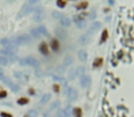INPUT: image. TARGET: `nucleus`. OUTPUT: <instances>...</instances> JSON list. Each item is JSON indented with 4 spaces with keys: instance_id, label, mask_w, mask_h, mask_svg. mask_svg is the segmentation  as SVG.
<instances>
[{
    "instance_id": "25",
    "label": "nucleus",
    "mask_w": 134,
    "mask_h": 117,
    "mask_svg": "<svg viewBox=\"0 0 134 117\" xmlns=\"http://www.w3.org/2000/svg\"><path fill=\"white\" fill-rule=\"evenodd\" d=\"M73 113L75 117H82V110L80 108H75L73 110Z\"/></svg>"
},
{
    "instance_id": "27",
    "label": "nucleus",
    "mask_w": 134,
    "mask_h": 117,
    "mask_svg": "<svg viewBox=\"0 0 134 117\" xmlns=\"http://www.w3.org/2000/svg\"><path fill=\"white\" fill-rule=\"evenodd\" d=\"M44 75L45 74L43 71H41L40 69H36V71H35V76L37 78H42Z\"/></svg>"
},
{
    "instance_id": "5",
    "label": "nucleus",
    "mask_w": 134,
    "mask_h": 117,
    "mask_svg": "<svg viewBox=\"0 0 134 117\" xmlns=\"http://www.w3.org/2000/svg\"><path fill=\"white\" fill-rule=\"evenodd\" d=\"M26 65H30L33 68L38 69V67H39V62H38V61L36 60L32 56H29L27 57V58H26Z\"/></svg>"
},
{
    "instance_id": "35",
    "label": "nucleus",
    "mask_w": 134,
    "mask_h": 117,
    "mask_svg": "<svg viewBox=\"0 0 134 117\" xmlns=\"http://www.w3.org/2000/svg\"><path fill=\"white\" fill-rule=\"evenodd\" d=\"M66 4H67V2L64 1V0H59V1H57V6L61 8H63L66 6Z\"/></svg>"
},
{
    "instance_id": "21",
    "label": "nucleus",
    "mask_w": 134,
    "mask_h": 117,
    "mask_svg": "<svg viewBox=\"0 0 134 117\" xmlns=\"http://www.w3.org/2000/svg\"><path fill=\"white\" fill-rule=\"evenodd\" d=\"M2 81H3V82L7 85V86L10 87L13 84V81H12V80L8 77V76H5V77H3V79H2Z\"/></svg>"
},
{
    "instance_id": "1",
    "label": "nucleus",
    "mask_w": 134,
    "mask_h": 117,
    "mask_svg": "<svg viewBox=\"0 0 134 117\" xmlns=\"http://www.w3.org/2000/svg\"><path fill=\"white\" fill-rule=\"evenodd\" d=\"M31 42H32V38L27 34H22L12 39V43L14 47H18L20 45H28Z\"/></svg>"
},
{
    "instance_id": "11",
    "label": "nucleus",
    "mask_w": 134,
    "mask_h": 117,
    "mask_svg": "<svg viewBox=\"0 0 134 117\" xmlns=\"http://www.w3.org/2000/svg\"><path fill=\"white\" fill-rule=\"evenodd\" d=\"M59 23L62 27H69L71 24V21L67 17H62L59 20Z\"/></svg>"
},
{
    "instance_id": "12",
    "label": "nucleus",
    "mask_w": 134,
    "mask_h": 117,
    "mask_svg": "<svg viewBox=\"0 0 134 117\" xmlns=\"http://www.w3.org/2000/svg\"><path fill=\"white\" fill-rule=\"evenodd\" d=\"M78 57L80 61H86L88 59V54L84 49H80L78 53Z\"/></svg>"
},
{
    "instance_id": "47",
    "label": "nucleus",
    "mask_w": 134,
    "mask_h": 117,
    "mask_svg": "<svg viewBox=\"0 0 134 117\" xmlns=\"http://www.w3.org/2000/svg\"><path fill=\"white\" fill-rule=\"evenodd\" d=\"M3 77H4V76H3V73H1V72H0V80L3 79Z\"/></svg>"
},
{
    "instance_id": "42",
    "label": "nucleus",
    "mask_w": 134,
    "mask_h": 117,
    "mask_svg": "<svg viewBox=\"0 0 134 117\" xmlns=\"http://www.w3.org/2000/svg\"><path fill=\"white\" fill-rule=\"evenodd\" d=\"M65 72V68H64L63 66H59V67H58V72H59V73H63Z\"/></svg>"
},
{
    "instance_id": "7",
    "label": "nucleus",
    "mask_w": 134,
    "mask_h": 117,
    "mask_svg": "<svg viewBox=\"0 0 134 117\" xmlns=\"http://www.w3.org/2000/svg\"><path fill=\"white\" fill-rule=\"evenodd\" d=\"M78 92L76 89H70V91L68 92L67 94V100L69 102H74L78 99Z\"/></svg>"
},
{
    "instance_id": "45",
    "label": "nucleus",
    "mask_w": 134,
    "mask_h": 117,
    "mask_svg": "<svg viewBox=\"0 0 134 117\" xmlns=\"http://www.w3.org/2000/svg\"><path fill=\"white\" fill-rule=\"evenodd\" d=\"M94 18H96V12L92 11L90 13V19H94Z\"/></svg>"
},
{
    "instance_id": "13",
    "label": "nucleus",
    "mask_w": 134,
    "mask_h": 117,
    "mask_svg": "<svg viewBox=\"0 0 134 117\" xmlns=\"http://www.w3.org/2000/svg\"><path fill=\"white\" fill-rule=\"evenodd\" d=\"M73 62V58L72 56L70 55H67V56L64 58V61H63V64H64V67H68L70 66Z\"/></svg>"
},
{
    "instance_id": "16",
    "label": "nucleus",
    "mask_w": 134,
    "mask_h": 117,
    "mask_svg": "<svg viewBox=\"0 0 134 117\" xmlns=\"http://www.w3.org/2000/svg\"><path fill=\"white\" fill-rule=\"evenodd\" d=\"M51 99V94L50 93H46L44 94L40 99V104H46L50 101Z\"/></svg>"
},
{
    "instance_id": "28",
    "label": "nucleus",
    "mask_w": 134,
    "mask_h": 117,
    "mask_svg": "<svg viewBox=\"0 0 134 117\" xmlns=\"http://www.w3.org/2000/svg\"><path fill=\"white\" fill-rule=\"evenodd\" d=\"M52 17L55 19H59V18H61L63 17V15H62V13L59 11H53L52 12Z\"/></svg>"
},
{
    "instance_id": "24",
    "label": "nucleus",
    "mask_w": 134,
    "mask_h": 117,
    "mask_svg": "<svg viewBox=\"0 0 134 117\" xmlns=\"http://www.w3.org/2000/svg\"><path fill=\"white\" fill-rule=\"evenodd\" d=\"M76 69H71L70 71L68 72V79L69 80H74L76 78Z\"/></svg>"
},
{
    "instance_id": "3",
    "label": "nucleus",
    "mask_w": 134,
    "mask_h": 117,
    "mask_svg": "<svg viewBox=\"0 0 134 117\" xmlns=\"http://www.w3.org/2000/svg\"><path fill=\"white\" fill-rule=\"evenodd\" d=\"M34 9H35L34 7H32V6L28 5L27 3H26V4L22 7V8L20 9L18 15H17V18H23V17H25V16L28 15V14H30L32 11H34Z\"/></svg>"
},
{
    "instance_id": "15",
    "label": "nucleus",
    "mask_w": 134,
    "mask_h": 117,
    "mask_svg": "<svg viewBox=\"0 0 134 117\" xmlns=\"http://www.w3.org/2000/svg\"><path fill=\"white\" fill-rule=\"evenodd\" d=\"M39 51L43 55H48L49 54V48H48V46H47V44L45 42L40 44V46H39Z\"/></svg>"
},
{
    "instance_id": "18",
    "label": "nucleus",
    "mask_w": 134,
    "mask_h": 117,
    "mask_svg": "<svg viewBox=\"0 0 134 117\" xmlns=\"http://www.w3.org/2000/svg\"><path fill=\"white\" fill-rule=\"evenodd\" d=\"M37 31L40 33V35H45V36H48V31H47V28H46V27L44 25H39V26L37 27Z\"/></svg>"
},
{
    "instance_id": "6",
    "label": "nucleus",
    "mask_w": 134,
    "mask_h": 117,
    "mask_svg": "<svg viewBox=\"0 0 134 117\" xmlns=\"http://www.w3.org/2000/svg\"><path fill=\"white\" fill-rule=\"evenodd\" d=\"M91 83V78L89 75H84L80 79V85L83 88H88Z\"/></svg>"
},
{
    "instance_id": "9",
    "label": "nucleus",
    "mask_w": 134,
    "mask_h": 117,
    "mask_svg": "<svg viewBox=\"0 0 134 117\" xmlns=\"http://www.w3.org/2000/svg\"><path fill=\"white\" fill-rule=\"evenodd\" d=\"M90 37H89V34H85L81 36L79 39H78V42H79V44L82 46H85V45H88L89 42H90Z\"/></svg>"
},
{
    "instance_id": "43",
    "label": "nucleus",
    "mask_w": 134,
    "mask_h": 117,
    "mask_svg": "<svg viewBox=\"0 0 134 117\" xmlns=\"http://www.w3.org/2000/svg\"><path fill=\"white\" fill-rule=\"evenodd\" d=\"M19 64L21 65V66H25V65H26V59H22V60H20V61H19Z\"/></svg>"
},
{
    "instance_id": "2",
    "label": "nucleus",
    "mask_w": 134,
    "mask_h": 117,
    "mask_svg": "<svg viewBox=\"0 0 134 117\" xmlns=\"http://www.w3.org/2000/svg\"><path fill=\"white\" fill-rule=\"evenodd\" d=\"M35 14L33 16V20L35 22H41L46 18V13L42 8H37L34 9Z\"/></svg>"
},
{
    "instance_id": "8",
    "label": "nucleus",
    "mask_w": 134,
    "mask_h": 117,
    "mask_svg": "<svg viewBox=\"0 0 134 117\" xmlns=\"http://www.w3.org/2000/svg\"><path fill=\"white\" fill-rule=\"evenodd\" d=\"M55 33H56L57 37H58L59 38H60V39H65L67 36V31L65 30V29H63V28H61V27H58V28H56Z\"/></svg>"
},
{
    "instance_id": "39",
    "label": "nucleus",
    "mask_w": 134,
    "mask_h": 117,
    "mask_svg": "<svg viewBox=\"0 0 134 117\" xmlns=\"http://www.w3.org/2000/svg\"><path fill=\"white\" fill-rule=\"evenodd\" d=\"M14 76L16 78H17V79H20L22 77V73L20 72H14Z\"/></svg>"
},
{
    "instance_id": "23",
    "label": "nucleus",
    "mask_w": 134,
    "mask_h": 117,
    "mask_svg": "<svg viewBox=\"0 0 134 117\" xmlns=\"http://www.w3.org/2000/svg\"><path fill=\"white\" fill-rule=\"evenodd\" d=\"M59 105H60V102L57 100V101H54V102L50 104V106H49V109L50 110H55V109H57V108H59Z\"/></svg>"
},
{
    "instance_id": "38",
    "label": "nucleus",
    "mask_w": 134,
    "mask_h": 117,
    "mask_svg": "<svg viewBox=\"0 0 134 117\" xmlns=\"http://www.w3.org/2000/svg\"><path fill=\"white\" fill-rule=\"evenodd\" d=\"M7 91H4V90H0V99L2 98H5V97H7Z\"/></svg>"
},
{
    "instance_id": "19",
    "label": "nucleus",
    "mask_w": 134,
    "mask_h": 117,
    "mask_svg": "<svg viewBox=\"0 0 134 117\" xmlns=\"http://www.w3.org/2000/svg\"><path fill=\"white\" fill-rule=\"evenodd\" d=\"M76 75L80 77V78L85 75V69H84V67H78L76 69Z\"/></svg>"
},
{
    "instance_id": "36",
    "label": "nucleus",
    "mask_w": 134,
    "mask_h": 117,
    "mask_svg": "<svg viewBox=\"0 0 134 117\" xmlns=\"http://www.w3.org/2000/svg\"><path fill=\"white\" fill-rule=\"evenodd\" d=\"M64 111H65V113H66V115H67V117H69V116H70L71 113L73 112V110L71 109L70 106H67V107H66V109L64 110Z\"/></svg>"
},
{
    "instance_id": "40",
    "label": "nucleus",
    "mask_w": 134,
    "mask_h": 117,
    "mask_svg": "<svg viewBox=\"0 0 134 117\" xmlns=\"http://www.w3.org/2000/svg\"><path fill=\"white\" fill-rule=\"evenodd\" d=\"M0 116L1 117H13L11 115V114H9V113H5V112H3V113H0Z\"/></svg>"
},
{
    "instance_id": "32",
    "label": "nucleus",
    "mask_w": 134,
    "mask_h": 117,
    "mask_svg": "<svg viewBox=\"0 0 134 117\" xmlns=\"http://www.w3.org/2000/svg\"><path fill=\"white\" fill-rule=\"evenodd\" d=\"M27 116L28 117H37V113L35 110H29L27 112Z\"/></svg>"
},
{
    "instance_id": "33",
    "label": "nucleus",
    "mask_w": 134,
    "mask_h": 117,
    "mask_svg": "<svg viewBox=\"0 0 134 117\" xmlns=\"http://www.w3.org/2000/svg\"><path fill=\"white\" fill-rule=\"evenodd\" d=\"M57 117H67L66 113L63 109H59L57 113Z\"/></svg>"
},
{
    "instance_id": "37",
    "label": "nucleus",
    "mask_w": 134,
    "mask_h": 117,
    "mask_svg": "<svg viewBox=\"0 0 134 117\" xmlns=\"http://www.w3.org/2000/svg\"><path fill=\"white\" fill-rule=\"evenodd\" d=\"M87 6H88V3L87 2H81L80 4H78L77 6V8H78V9H84Z\"/></svg>"
},
{
    "instance_id": "4",
    "label": "nucleus",
    "mask_w": 134,
    "mask_h": 117,
    "mask_svg": "<svg viewBox=\"0 0 134 117\" xmlns=\"http://www.w3.org/2000/svg\"><path fill=\"white\" fill-rule=\"evenodd\" d=\"M17 50L15 48H10V49H0V54L1 55H4V56H8V57H13L16 55Z\"/></svg>"
},
{
    "instance_id": "34",
    "label": "nucleus",
    "mask_w": 134,
    "mask_h": 117,
    "mask_svg": "<svg viewBox=\"0 0 134 117\" xmlns=\"http://www.w3.org/2000/svg\"><path fill=\"white\" fill-rule=\"evenodd\" d=\"M108 36H109V33H108V30L107 29H105L103 31V33H102V36H101V41H106L107 40V38H108Z\"/></svg>"
},
{
    "instance_id": "46",
    "label": "nucleus",
    "mask_w": 134,
    "mask_h": 117,
    "mask_svg": "<svg viewBox=\"0 0 134 117\" xmlns=\"http://www.w3.org/2000/svg\"><path fill=\"white\" fill-rule=\"evenodd\" d=\"M53 88H54V91H56V92H58V91H59V85H54Z\"/></svg>"
},
{
    "instance_id": "20",
    "label": "nucleus",
    "mask_w": 134,
    "mask_h": 117,
    "mask_svg": "<svg viewBox=\"0 0 134 117\" xmlns=\"http://www.w3.org/2000/svg\"><path fill=\"white\" fill-rule=\"evenodd\" d=\"M100 22H94L92 23V25L90 26V28H89V31L91 32H93V31H97L100 29Z\"/></svg>"
},
{
    "instance_id": "29",
    "label": "nucleus",
    "mask_w": 134,
    "mask_h": 117,
    "mask_svg": "<svg viewBox=\"0 0 134 117\" xmlns=\"http://www.w3.org/2000/svg\"><path fill=\"white\" fill-rule=\"evenodd\" d=\"M28 102V99L27 98H25V97H22V98H20L17 100V103H18L19 105H25Z\"/></svg>"
},
{
    "instance_id": "31",
    "label": "nucleus",
    "mask_w": 134,
    "mask_h": 117,
    "mask_svg": "<svg viewBox=\"0 0 134 117\" xmlns=\"http://www.w3.org/2000/svg\"><path fill=\"white\" fill-rule=\"evenodd\" d=\"M9 88L11 89V91H13V92H18L19 90H20V88H19L18 85H17V84H15V83H13Z\"/></svg>"
},
{
    "instance_id": "41",
    "label": "nucleus",
    "mask_w": 134,
    "mask_h": 117,
    "mask_svg": "<svg viewBox=\"0 0 134 117\" xmlns=\"http://www.w3.org/2000/svg\"><path fill=\"white\" fill-rule=\"evenodd\" d=\"M37 2H38V1H37V0H31V1H27V4L33 7L34 5L37 4Z\"/></svg>"
},
{
    "instance_id": "30",
    "label": "nucleus",
    "mask_w": 134,
    "mask_h": 117,
    "mask_svg": "<svg viewBox=\"0 0 134 117\" xmlns=\"http://www.w3.org/2000/svg\"><path fill=\"white\" fill-rule=\"evenodd\" d=\"M8 62H9V61H8V58H5V57L0 58V65L1 66H7L8 64Z\"/></svg>"
},
{
    "instance_id": "44",
    "label": "nucleus",
    "mask_w": 134,
    "mask_h": 117,
    "mask_svg": "<svg viewBox=\"0 0 134 117\" xmlns=\"http://www.w3.org/2000/svg\"><path fill=\"white\" fill-rule=\"evenodd\" d=\"M69 91H70V88L67 86L66 88H65V91H64V95H67V94H68Z\"/></svg>"
},
{
    "instance_id": "14",
    "label": "nucleus",
    "mask_w": 134,
    "mask_h": 117,
    "mask_svg": "<svg viewBox=\"0 0 134 117\" xmlns=\"http://www.w3.org/2000/svg\"><path fill=\"white\" fill-rule=\"evenodd\" d=\"M50 45H51V49L54 50V51H58L59 49V42L57 38H53L51 42H50Z\"/></svg>"
},
{
    "instance_id": "26",
    "label": "nucleus",
    "mask_w": 134,
    "mask_h": 117,
    "mask_svg": "<svg viewBox=\"0 0 134 117\" xmlns=\"http://www.w3.org/2000/svg\"><path fill=\"white\" fill-rule=\"evenodd\" d=\"M102 63H103V59L102 58H98V59L95 60L93 65L94 67H100V66L102 65Z\"/></svg>"
},
{
    "instance_id": "22",
    "label": "nucleus",
    "mask_w": 134,
    "mask_h": 117,
    "mask_svg": "<svg viewBox=\"0 0 134 117\" xmlns=\"http://www.w3.org/2000/svg\"><path fill=\"white\" fill-rule=\"evenodd\" d=\"M76 25H77V27H78V28L82 29V28H84L86 27V21L84 19H80V20H78V21L76 22Z\"/></svg>"
},
{
    "instance_id": "10",
    "label": "nucleus",
    "mask_w": 134,
    "mask_h": 117,
    "mask_svg": "<svg viewBox=\"0 0 134 117\" xmlns=\"http://www.w3.org/2000/svg\"><path fill=\"white\" fill-rule=\"evenodd\" d=\"M0 44L5 47V49H10V48H15L13 43H12V40L8 39V38H3L2 40H0Z\"/></svg>"
},
{
    "instance_id": "17",
    "label": "nucleus",
    "mask_w": 134,
    "mask_h": 117,
    "mask_svg": "<svg viewBox=\"0 0 134 117\" xmlns=\"http://www.w3.org/2000/svg\"><path fill=\"white\" fill-rule=\"evenodd\" d=\"M30 34L32 36V38H35V39H39L41 37L40 33L37 31V28H32V29L30 30Z\"/></svg>"
}]
</instances>
